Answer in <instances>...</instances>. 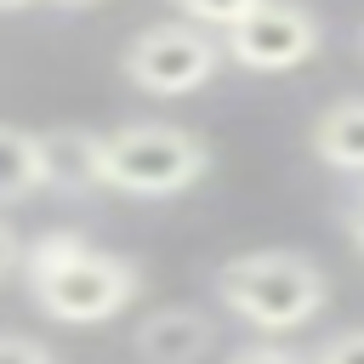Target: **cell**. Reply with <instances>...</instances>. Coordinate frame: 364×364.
Instances as JSON below:
<instances>
[{"label":"cell","instance_id":"obj_1","mask_svg":"<svg viewBox=\"0 0 364 364\" xmlns=\"http://www.w3.org/2000/svg\"><path fill=\"white\" fill-rule=\"evenodd\" d=\"M51 154L74 159L80 188H108L125 199H176L210 171L205 136L165 119H125L114 131H51Z\"/></svg>","mask_w":364,"mask_h":364},{"label":"cell","instance_id":"obj_2","mask_svg":"<svg viewBox=\"0 0 364 364\" xmlns=\"http://www.w3.org/2000/svg\"><path fill=\"white\" fill-rule=\"evenodd\" d=\"M23 284L34 296V307L57 324H102L114 313H125L142 296V267L131 256L97 250L80 233L57 228L40 233L23 250Z\"/></svg>","mask_w":364,"mask_h":364},{"label":"cell","instance_id":"obj_3","mask_svg":"<svg viewBox=\"0 0 364 364\" xmlns=\"http://www.w3.org/2000/svg\"><path fill=\"white\" fill-rule=\"evenodd\" d=\"M216 301L250 330H301L330 301V273L307 250H239L216 267Z\"/></svg>","mask_w":364,"mask_h":364},{"label":"cell","instance_id":"obj_4","mask_svg":"<svg viewBox=\"0 0 364 364\" xmlns=\"http://www.w3.org/2000/svg\"><path fill=\"white\" fill-rule=\"evenodd\" d=\"M119 68L148 97H188V91H199V85L216 80L222 40L205 34V28H193L188 17H165V23H148V28H136L125 40Z\"/></svg>","mask_w":364,"mask_h":364},{"label":"cell","instance_id":"obj_5","mask_svg":"<svg viewBox=\"0 0 364 364\" xmlns=\"http://www.w3.org/2000/svg\"><path fill=\"white\" fill-rule=\"evenodd\" d=\"M318 17L307 6H279V0H250L245 17L222 34V57H233L250 74H284L301 68L318 51Z\"/></svg>","mask_w":364,"mask_h":364},{"label":"cell","instance_id":"obj_6","mask_svg":"<svg viewBox=\"0 0 364 364\" xmlns=\"http://www.w3.org/2000/svg\"><path fill=\"white\" fill-rule=\"evenodd\" d=\"M210 347H216V324L205 318V307H188V301L154 307L131 330V353L142 364H199Z\"/></svg>","mask_w":364,"mask_h":364},{"label":"cell","instance_id":"obj_7","mask_svg":"<svg viewBox=\"0 0 364 364\" xmlns=\"http://www.w3.org/2000/svg\"><path fill=\"white\" fill-rule=\"evenodd\" d=\"M63 171H57V154L40 131H23V125H6L0 119V205H23L46 188H57Z\"/></svg>","mask_w":364,"mask_h":364},{"label":"cell","instance_id":"obj_8","mask_svg":"<svg viewBox=\"0 0 364 364\" xmlns=\"http://www.w3.org/2000/svg\"><path fill=\"white\" fill-rule=\"evenodd\" d=\"M307 148L324 171L336 176H364V97H341L330 102L313 131H307Z\"/></svg>","mask_w":364,"mask_h":364},{"label":"cell","instance_id":"obj_9","mask_svg":"<svg viewBox=\"0 0 364 364\" xmlns=\"http://www.w3.org/2000/svg\"><path fill=\"white\" fill-rule=\"evenodd\" d=\"M307 364H364V330H336V336H324Z\"/></svg>","mask_w":364,"mask_h":364},{"label":"cell","instance_id":"obj_10","mask_svg":"<svg viewBox=\"0 0 364 364\" xmlns=\"http://www.w3.org/2000/svg\"><path fill=\"white\" fill-rule=\"evenodd\" d=\"M0 364H57V358H51V347H46V341L0 330Z\"/></svg>","mask_w":364,"mask_h":364},{"label":"cell","instance_id":"obj_11","mask_svg":"<svg viewBox=\"0 0 364 364\" xmlns=\"http://www.w3.org/2000/svg\"><path fill=\"white\" fill-rule=\"evenodd\" d=\"M228 364H307V358L290 353V347H279V341H250V347H239Z\"/></svg>","mask_w":364,"mask_h":364},{"label":"cell","instance_id":"obj_12","mask_svg":"<svg viewBox=\"0 0 364 364\" xmlns=\"http://www.w3.org/2000/svg\"><path fill=\"white\" fill-rule=\"evenodd\" d=\"M23 250H28V245L11 233V222H0V284H6V279L23 267Z\"/></svg>","mask_w":364,"mask_h":364},{"label":"cell","instance_id":"obj_13","mask_svg":"<svg viewBox=\"0 0 364 364\" xmlns=\"http://www.w3.org/2000/svg\"><path fill=\"white\" fill-rule=\"evenodd\" d=\"M341 222H347V239H353V250L364 256V182L353 188V199H347V216H341Z\"/></svg>","mask_w":364,"mask_h":364},{"label":"cell","instance_id":"obj_14","mask_svg":"<svg viewBox=\"0 0 364 364\" xmlns=\"http://www.w3.org/2000/svg\"><path fill=\"white\" fill-rule=\"evenodd\" d=\"M358 57H364V23H358Z\"/></svg>","mask_w":364,"mask_h":364}]
</instances>
